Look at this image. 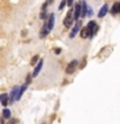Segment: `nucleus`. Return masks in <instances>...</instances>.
I'll return each instance as SVG.
<instances>
[{
    "mask_svg": "<svg viewBox=\"0 0 120 124\" xmlns=\"http://www.w3.org/2000/svg\"><path fill=\"white\" fill-rule=\"evenodd\" d=\"M66 4H67V1H66V0H62L61 4H60V7H58V10H62V9H63Z\"/></svg>",
    "mask_w": 120,
    "mask_h": 124,
    "instance_id": "nucleus-16",
    "label": "nucleus"
},
{
    "mask_svg": "<svg viewBox=\"0 0 120 124\" xmlns=\"http://www.w3.org/2000/svg\"><path fill=\"white\" fill-rule=\"evenodd\" d=\"M80 30H81V21H76V23H75V26L72 27V31L70 32V38H75L77 34L80 32Z\"/></svg>",
    "mask_w": 120,
    "mask_h": 124,
    "instance_id": "nucleus-3",
    "label": "nucleus"
},
{
    "mask_svg": "<svg viewBox=\"0 0 120 124\" xmlns=\"http://www.w3.org/2000/svg\"><path fill=\"white\" fill-rule=\"evenodd\" d=\"M87 13H88L87 1H85V0H81V1H80V17L85 18V17H87Z\"/></svg>",
    "mask_w": 120,
    "mask_h": 124,
    "instance_id": "nucleus-4",
    "label": "nucleus"
},
{
    "mask_svg": "<svg viewBox=\"0 0 120 124\" xmlns=\"http://www.w3.org/2000/svg\"><path fill=\"white\" fill-rule=\"evenodd\" d=\"M48 34H49V30H48V27H46V25H44V26L41 27L40 34H39V36H40V38H45Z\"/></svg>",
    "mask_w": 120,
    "mask_h": 124,
    "instance_id": "nucleus-12",
    "label": "nucleus"
},
{
    "mask_svg": "<svg viewBox=\"0 0 120 124\" xmlns=\"http://www.w3.org/2000/svg\"><path fill=\"white\" fill-rule=\"evenodd\" d=\"M79 34H80V36L83 39H87V38H89V34H90V32H89V30L87 29V27H81V30H80Z\"/></svg>",
    "mask_w": 120,
    "mask_h": 124,
    "instance_id": "nucleus-11",
    "label": "nucleus"
},
{
    "mask_svg": "<svg viewBox=\"0 0 120 124\" xmlns=\"http://www.w3.org/2000/svg\"><path fill=\"white\" fill-rule=\"evenodd\" d=\"M77 63H79V61H76V60H74V61L70 62V63L67 65V67H66V74L71 75L72 72H75V70L77 67Z\"/></svg>",
    "mask_w": 120,
    "mask_h": 124,
    "instance_id": "nucleus-2",
    "label": "nucleus"
},
{
    "mask_svg": "<svg viewBox=\"0 0 120 124\" xmlns=\"http://www.w3.org/2000/svg\"><path fill=\"white\" fill-rule=\"evenodd\" d=\"M61 52H62L61 48H54V53L56 54H61Z\"/></svg>",
    "mask_w": 120,
    "mask_h": 124,
    "instance_id": "nucleus-18",
    "label": "nucleus"
},
{
    "mask_svg": "<svg viewBox=\"0 0 120 124\" xmlns=\"http://www.w3.org/2000/svg\"><path fill=\"white\" fill-rule=\"evenodd\" d=\"M80 18V3L75 4V8H74V21H79Z\"/></svg>",
    "mask_w": 120,
    "mask_h": 124,
    "instance_id": "nucleus-6",
    "label": "nucleus"
},
{
    "mask_svg": "<svg viewBox=\"0 0 120 124\" xmlns=\"http://www.w3.org/2000/svg\"><path fill=\"white\" fill-rule=\"evenodd\" d=\"M43 65H44V61L40 60V61H39V63L35 66L34 72H32V76H38V75H39V72H40V71H41V69H43Z\"/></svg>",
    "mask_w": 120,
    "mask_h": 124,
    "instance_id": "nucleus-7",
    "label": "nucleus"
},
{
    "mask_svg": "<svg viewBox=\"0 0 120 124\" xmlns=\"http://www.w3.org/2000/svg\"><path fill=\"white\" fill-rule=\"evenodd\" d=\"M53 1H54V0H46L45 4H46V5H50V4H53Z\"/></svg>",
    "mask_w": 120,
    "mask_h": 124,
    "instance_id": "nucleus-20",
    "label": "nucleus"
},
{
    "mask_svg": "<svg viewBox=\"0 0 120 124\" xmlns=\"http://www.w3.org/2000/svg\"><path fill=\"white\" fill-rule=\"evenodd\" d=\"M3 116L5 119H10V116H12V112H10V110L9 108H4L3 110Z\"/></svg>",
    "mask_w": 120,
    "mask_h": 124,
    "instance_id": "nucleus-14",
    "label": "nucleus"
},
{
    "mask_svg": "<svg viewBox=\"0 0 120 124\" xmlns=\"http://www.w3.org/2000/svg\"><path fill=\"white\" fill-rule=\"evenodd\" d=\"M67 1V5L70 7V8H72V3H74V0H66Z\"/></svg>",
    "mask_w": 120,
    "mask_h": 124,
    "instance_id": "nucleus-19",
    "label": "nucleus"
},
{
    "mask_svg": "<svg viewBox=\"0 0 120 124\" xmlns=\"http://www.w3.org/2000/svg\"><path fill=\"white\" fill-rule=\"evenodd\" d=\"M54 18H56V17H54V14H53V13L48 16V21H46L45 25H46V27H48V30H49V31H52V30H53V27H54Z\"/></svg>",
    "mask_w": 120,
    "mask_h": 124,
    "instance_id": "nucleus-5",
    "label": "nucleus"
},
{
    "mask_svg": "<svg viewBox=\"0 0 120 124\" xmlns=\"http://www.w3.org/2000/svg\"><path fill=\"white\" fill-rule=\"evenodd\" d=\"M0 103H1L3 106H7V105L9 103V96H8L7 93L0 94Z\"/></svg>",
    "mask_w": 120,
    "mask_h": 124,
    "instance_id": "nucleus-9",
    "label": "nucleus"
},
{
    "mask_svg": "<svg viewBox=\"0 0 120 124\" xmlns=\"http://www.w3.org/2000/svg\"><path fill=\"white\" fill-rule=\"evenodd\" d=\"M110 13H111L112 16H115V14L120 13V3H115L114 5H112L111 10H110Z\"/></svg>",
    "mask_w": 120,
    "mask_h": 124,
    "instance_id": "nucleus-10",
    "label": "nucleus"
},
{
    "mask_svg": "<svg viewBox=\"0 0 120 124\" xmlns=\"http://www.w3.org/2000/svg\"><path fill=\"white\" fill-rule=\"evenodd\" d=\"M15 123H17V119H12L9 122V124H15Z\"/></svg>",
    "mask_w": 120,
    "mask_h": 124,
    "instance_id": "nucleus-21",
    "label": "nucleus"
},
{
    "mask_svg": "<svg viewBox=\"0 0 120 124\" xmlns=\"http://www.w3.org/2000/svg\"><path fill=\"white\" fill-rule=\"evenodd\" d=\"M72 23H74V9L71 8V9L68 10L67 16H66L65 19H63V26L66 29H70V27L72 26Z\"/></svg>",
    "mask_w": 120,
    "mask_h": 124,
    "instance_id": "nucleus-1",
    "label": "nucleus"
},
{
    "mask_svg": "<svg viewBox=\"0 0 120 124\" xmlns=\"http://www.w3.org/2000/svg\"><path fill=\"white\" fill-rule=\"evenodd\" d=\"M31 79H32V76H31V75H27V78H26V85H29V84H30Z\"/></svg>",
    "mask_w": 120,
    "mask_h": 124,
    "instance_id": "nucleus-17",
    "label": "nucleus"
},
{
    "mask_svg": "<svg viewBox=\"0 0 120 124\" xmlns=\"http://www.w3.org/2000/svg\"><path fill=\"white\" fill-rule=\"evenodd\" d=\"M39 58H40V57H39L38 54H36V56H34L32 58H31V62H30L31 66H35V65H36V62L39 61Z\"/></svg>",
    "mask_w": 120,
    "mask_h": 124,
    "instance_id": "nucleus-15",
    "label": "nucleus"
},
{
    "mask_svg": "<svg viewBox=\"0 0 120 124\" xmlns=\"http://www.w3.org/2000/svg\"><path fill=\"white\" fill-rule=\"evenodd\" d=\"M46 7H48V5H46L45 3L43 4L41 12H40V18H41V19H45V18H46Z\"/></svg>",
    "mask_w": 120,
    "mask_h": 124,
    "instance_id": "nucleus-13",
    "label": "nucleus"
},
{
    "mask_svg": "<svg viewBox=\"0 0 120 124\" xmlns=\"http://www.w3.org/2000/svg\"><path fill=\"white\" fill-rule=\"evenodd\" d=\"M107 12H108V5H107V4H103V7H101V9L98 12V17L99 18H103L107 14Z\"/></svg>",
    "mask_w": 120,
    "mask_h": 124,
    "instance_id": "nucleus-8",
    "label": "nucleus"
}]
</instances>
